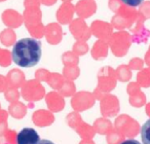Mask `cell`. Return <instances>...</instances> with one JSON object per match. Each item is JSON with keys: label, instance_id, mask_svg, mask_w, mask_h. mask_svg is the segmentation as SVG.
<instances>
[{"label": "cell", "instance_id": "cell-1", "mask_svg": "<svg viewBox=\"0 0 150 144\" xmlns=\"http://www.w3.org/2000/svg\"><path fill=\"white\" fill-rule=\"evenodd\" d=\"M13 61L20 67L30 68L41 58V42L34 38H23L16 42L11 52Z\"/></svg>", "mask_w": 150, "mask_h": 144}, {"label": "cell", "instance_id": "cell-2", "mask_svg": "<svg viewBox=\"0 0 150 144\" xmlns=\"http://www.w3.org/2000/svg\"><path fill=\"white\" fill-rule=\"evenodd\" d=\"M40 137L32 128H24L17 136V144H38Z\"/></svg>", "mask_w": 150, "mask_h": 144}, {"label": "cell", "instance_id": "cell-3", "mask_svg": "<svg viewBox=\"0 0 150 144\" xmlns=\"http://www.w3.org/2000/svg\"><path fill=\"white\" fill-rule=\"evenodd\" d=\"M141 138L143 144H150V118L142 126Z\"/></svg>", "mask_w": 150, "mask_h": 144}, {"label": "cell", "instance_id": "cell-4", "mask_svg": "<svg viewBox=\"0 0 150 144\" xmlns=\"http://www.w3.org/2000/svg\"><path fill=\"white\" fill-rule=\"evenodd\" d=\"M120 1L122 3H125V4L129 5V6L137 7V6H139L140 4L143 3L144 0H120Z\"/></svg>", "mask_w": 150, "mask_h": 144}, {"label": "cell", "instance_id": "cell-5", "mask_svg": "<svg viewBox=\"0 0 150 144\" xmlns=\"http://www.w3.org/2000/svg\"><path fill=\"white\" fill-rule=\"evenodd\" d=\"M120 144H142V143H140V142H139V141H137V140L127 139V140H125V141H122Z\"/></svg>", "mask_w": 150, "mask_h": 144}, {"label": "cell", "instance_id": "cell-6", "mask_svg": "<svg viewBox=\"0 0 150 144\" xmlns=\"http://www.w3.org/2000/svg\"><path fill=\"white\" fill-rule=\"evenodd\" d=\"M38 144H54V142H52V141H50V140L43 139V140H40Z\"/></svg>", "mask_w": 150, "mask_h": 144}]
</instances>
